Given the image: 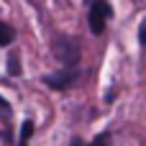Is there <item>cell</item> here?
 <instances>
[{"mask_svg": "<svg viewBox=\"0 0 146 146\" xmlns=\"http://www.w3.org/2000/svg\"><path fill=\"white\" fill-rule=\"evenodd\" d=\"M0 110H3L5 115H10V105H8V100H5L3 95H0Z\"/></svg>", "mask_w": 146, "mask_h": 146, "instance_id": "9c48e42d", "label": "cell"}, {"mask_svg": "<svg viewBox=\"0 0 146 146\" xmlns=\"http://www.w3.org/2000/svg\"><path fill=\"white\" fill-rule=\"evenodd\" d=\"M80 77H82L80 67H62V69H56V72L44 74V85L51 87V90H56V92H69V90L80 82Z\"/></svg>", "mask_w": 146, "mask_h": 146, "instance_id": "7a4b0ae2", "label": "cell"}, {"mask_svg": "<svg viewBox=\"0 0 146 146\" xmlns=\"http://www.w3.org/2000/svg\"><path fill=\"white\" fill-rule=\"evenodd\" d=\"M8 74L10 77H18L21 74V59H18V54H10L8 56Z\"/></svg>", "mask_w": 146, "mask_h": 146, "instance_id": "52a82bcc", "label": "cell"}, {"mask_svg": "<svg viewBox=\"0 0 146 146\" xmlns=\"http://www.w3.org/2000/svg\"><path fill=\"white\" fill-rule=\"evenodd\" d=\"M139 44H141V49H146V18L139 26Z\"/></svg>", "mask_w": 146, "mask_h": 146, "instance_id": "ba28073f", "label": "cell"}, {"mask_svg": "<svg viewBox=\"0 0 146 146\" xmlns=\"http://www.w3.org/2000/svg\"><path fill=\"white\" fill-rule=\"evenodd\" d=\"M13 41H15V31H13L8 23L0 21V46H10Z\"/></svg>", "mask_w": 146, "mask_h": 146, "instance_id": "5b68a950", "label": "cell"}, {"mask_svg": "<svg viewBox=\"0 0 146 146\" xmlns=\"http://www.w3.org/2000/svg\"><path fill=\"white\" fill-rule=\"evenodd\" d=\"M85 146H113V136H110V131H103V133H98L90 144Z\"/></svg>", "mask_w": 146, "mask_h": 146, "instance_id": "8992f818", "label": "cell"}, {"mask_svg": "<svg viewBox=\"0 0 146 146\" xmlns=\"http://www.w3.org/2000/svg\"><path fill=\"white\" fill-rule=\"evenodd\" d=\"M33 131H36L33 121H31V118H26V121L21 123V131H18V144H15V146H31V139H33Z\"/></svg>", "mask_w": 146, "mask_h": 146, "instance_id": "277c9868", "label": "cell"}, {"mask_svg": "<svg viewBox=\"0 0 146 146\" xmlns=\"http://www.w3.org/2000/svg\"><path fill=\"white\" fill-rule=\"evenodd\" d=\"M87 26L95 36H100L108 28V21L113 18V8L108 0H87Z\"/></svg>", "mask_w": 146, "mask_h": 146, "instance_id": "3957f363", "label": "cell"}, {"mask_svg": "<svg viewBox=\"0 0 146 146\" xmlns=\"http://www.w3.org/2000/svg\"><path fill=\"white\" fill-rule=\"evenodd\" d=\"M51 51L56 56V62L62 67H80V56H82V46H80V38L74 36H54L51 41Z\"/></svg>", "mask_w": 146, "mask_h": 146, "instance_id": "6da1fadb", "label": "cell"}]
</instances>
